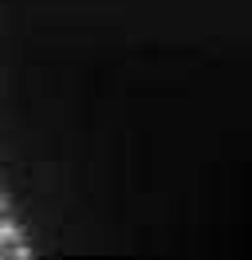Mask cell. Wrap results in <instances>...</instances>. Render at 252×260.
<instances>
[{"instance_id":"1","label":"cell","mask_w":252,"mask_h":260,"mask_svg":"<svg viewBox=\"0 0 252 260\" xmlns=\"http://www.w3.org/2000/svg\"><path fill=\"white\" fill-rule=\"evenodd\" d=\"M16 237H20V233H16V225H12V221H0V244H12Z\"/></svg>"},{"instance_id":"2","label":"cell","mask_w":252,"mask_h":260,"mask_svg":"<svg viewBox=\"0 0 252 260\" xmlns=\"http://www.w3.org/2000/svg\"><path fill=\"white\" fill-rule=\"evenodd\" d=\"M4 205H8V197H4V193H0V209H4Z\"/></svg>"}]
</instances>
